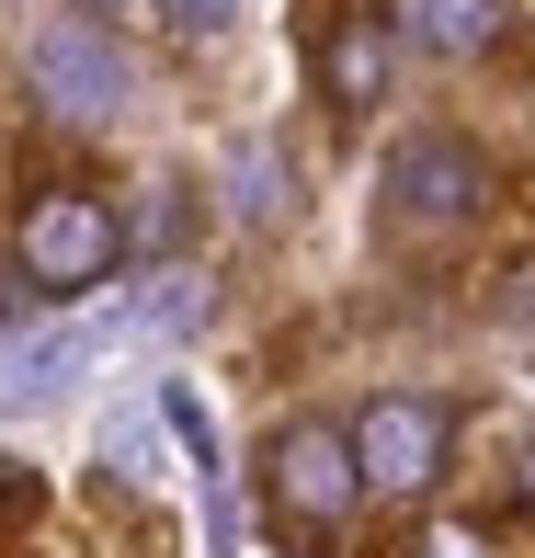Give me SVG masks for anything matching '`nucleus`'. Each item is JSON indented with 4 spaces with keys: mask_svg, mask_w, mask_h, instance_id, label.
Instances as JSON below:
<instances>
[{
    "mask_svg": "<svg viewBox=\"0 0 535 558\" xmlns=\"http://www.w3.org/2000/svg\"><path fill=\"white\" fill-rule=\"evenodd\" d=\"M23 81H35V104H46V114L104 125V114H125L137 69H125V46L104 35V23H46V35L23 46Z\"/></svg>",
    "mask_w": 535,
    "mask_h": 558,
    "instance_id": "nucleus-1",
    "label": "nucleus"
},
{
    "mask_svg": "<svg viewBox=\"0 0 535 558\" xmlns=\"http://www.w3.org/2000/svg\"><path fill=\"white\" fill-rule=\"evenodd\" d=\"M478 194H490V160H478L467 137H399L388 148V217L399 228H455V217H478Z\"/></svg>",
    "mask_w": 535,
    "mask_h": 558,
    "instance_id": "nucleus-2",
    "label": "nucleus"
},
{
    "mask_svg": "<svg viewBox=\"0 0 535 558\" xmlns=\"http://www.w3.org/2000/svg\"><path fill=\"white\" fill-rule=\"evenodd\" d=\"M353 490H365V468H353V434H330V422H285L273 434V513L330 536V524L353 513Z\"/></svg>",
    "mask_w": 535,
    "mask_h": 558,
    "instance_id": "nucleus-3",
    "label": "nucleus"
},
{
    "mask_svg": "<svg viewBox=\"0 0 535 558\" xmlns=\"http://www.w3.org/2000/svg\"><path fill=\"white\" fill-rule=\"evenodd\" d=\"M353 468H365V490H433V468H445V411H433V399H365Z\"/></svg>",
    "mask_w": 535,
    "mask_h": 558,
    "instance_id": "nucleus-4",
    "label": "nucleus"
},
{
    "mask_svg": "<svg viewBox=\"0 0 535 558\" xmlns=\"http://www.w3.org/2000/svg\"><path fill=\"white\" fill-rule=\"evenodd\" d=\"M114 217L92 206V194H46L35 217H23V274L35 286H92V274H114Z\"/></svg>",
    "mask_w": 535,
    "mask_h": 558,
    "instance_id": "nucleus-5",
    "label": "nucleus"
},
{
    "mask_svg": "<svg viewBox=\"0 0 535 558\" xmlns=\"http://www.w3.org/2000/svg\"><path fill=\"white\" fill-rule=\"evenodd\" d=\"M92 342H104V331H81V319H46V331H0V411H35V399H58L69 376L92 365Z\"/></svg>",
    "mask_w": 535,
    "mask_h": 558,
    "instance_id": "nucleus-6",
    "label": "nucleus"
},
{
    "mask_svg": "<svg viewBox=\"0 0 535 558\" xmlns=\"http://www.w3.org/2000/svg\"><path fill=\"white\" fill-rule=\"evenodd\" d=\"M104 468L114 478H171V399H114L104 411Z\"/></svg>",
    "mask_w": 535,
    "mask_h": 558,
    "instance_id": "nucleus-7",
    "label": "nucleus"
},
{
    "mask_svg": "<svg viewBox=\"0 0 535 558\" xmlns=\"http://www.w3.org/2000/svg\"><path fill=\"white\" fill-rule=\"evenodd\" d=\"M194 319H206V286H194V274H148V296L114 308V342H171V331H194Z\"/></svg>",
    "mask_w": 535,
    "mask_h": 558,
    "instance_id": "nucleus-8",
    "label": "nucleus"
},
{
    "mask_svg": "<svg viewBox=\"0 0 535 558\" xmlns=\"http://www.w3.org/2000/svg\"><path fill=\"white\" fill-rule=\"evenodd\" d=\"M388 92V23L353 12L342 35H330V104H376Z\"/></svg>",
    "mask_w": 535,
    "mask_h": 558,
    "instance_id": "nucleus-9",
    "label": "nucleus"
},
{
    "mask_svg": "<svg viewBox=\"0 0 535 558\" xmlns=\"http://www.w3.org/2000/svg\"><path fill=\"white\" fill-rule=\"evenodd\" d=\"M411 35L445 46V58H467V46L501 35V0H411Z\"/></svg>",
    "mask_w": 535,
    "mask_h": 558,
    "instance_id": "nucleus-10",
    "label": "nucleus"
},
{
    "mask_svg": "<svg viewBox=\"0 0 535 558\" xmlns=\"http://www.w3.org/2000/svg\"><path fill=\"white\" fill-rule=\"evenodd\" d=\"M171 23H183V35H228V23H240V0H160Z\"/></svg>",
    "mask_w": 535,
    "mask_h": 558,
    "instance_id": "nucleus-11",
    "label": "nucleus"
},
{
    "mask_svg": "<svg viewBox=\"0 0 535 558\" xmlns=\"http://www.w3.org/2000/svg\"><path fill=\"white\" fill-rule=\"evenodd\" d=\"M137 240H148V251H171V240H183V194H171V183L148 194V217H137Z\"/></svg>",
    "mask_w": 535,
    "mask_h": 558,
    "instance_id": "nucleus-12",
    "label": "nucleus"
},
{
    "mask_svg": "<svg viewBox=\"0 0 535 558\" xmlns=\"http://www.w3.org/2000/svg\"><path fill=\"white\" fill-rule=\"evenodd\" d=\"M240 217H273V160L263 148H240Z\"/></svg>",
    "mask_w": 535,
    "mask_h": 558,
    "instance_id": "nucleus-13",
    "label": "nucleus"
},
{
    "mask_svg": "<svg viewBox=\"0 0 535 558\" xmlns=\"http://www.w3.org/2000/svg\"><path fill=\"white\" fill-rule=\"evenodd\" d=\"M513 490H524V501H535V445H524V478H513Z\"/></svg>",
    "mask_w": 535,
    "mask_h": 558,
    "instance_id": "nucleus-14",
    "label": "nucleus"
},
{
    "mask_svg": "<svg viewBox=\"0 0 535 558\" xmlns=\"http://www.w3.org/2000/svg\"><path fill=\"white\" fill-rule=\"evenodd\" d=\"M92 12H114V0H92Z\"/></svg>",
    "mask_w": 535,
    "mask_h": 558,
    "instance_id": "nucleus-15",
    "label": "nucleus"
}]
</instances>
